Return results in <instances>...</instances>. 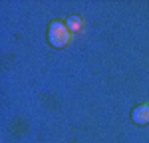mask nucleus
<instances>
[{
  "label": "nucleus",
  "instance_id": "nucleus-3",
  "mask_svg": "<svg viewBox=\"0 0 149 143\" xmlns=\"http://www.w3.org/2000/svg\"><path fill=\"white\" fill-rule=\"evenodd\" d=\"M66 26H68L70 32H78V30L81 28V18H78V16H72V18H68Z\"/></svg>",
  "mask_w": 149,
  "mask_h": 143
},
{
  "label": "nucleus",
  "instance_id": "nucleus-1",
  "mask_svg": "<svg viewBox=\"0 0 149 143\" xmlns=\"http://www.w3.org/2000/svg\"><path fill=\"white\" fill-rule=\"evenodd\" d=\"M48 42L54 48H64L70 44V30L66 24L62 22H52L48 28Z\"/></svg>",
  "mask_w": 149,
  "mask_h": 143
},
{
  "label": "nucleus",
  "instance_id": "nucleus-2",
  "mask_svg": "<svg viewBox=\"0 0 149 143\" xmlns=\"http://www.w3.org/2000/svg\"><path fill=\"white\" fill-rule=\"evenodd\" d=\"M131 119L137 125H147L149 123V103H141L131 111Z\"/></svg>",
  "mask_w": 149,
  "mask_h": 143
}]
</instances>
